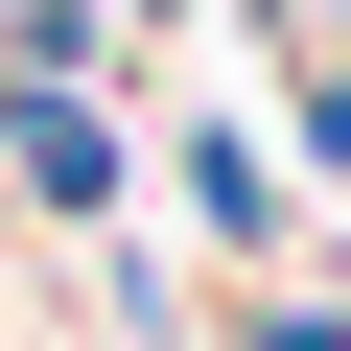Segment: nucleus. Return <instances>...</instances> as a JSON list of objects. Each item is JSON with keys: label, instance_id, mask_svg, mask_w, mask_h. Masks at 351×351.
I'll return each mask as SVG.
<instances>
[{"label": "nucleus", "instance_id": "nucleus-1", "mask_svg": "<svg viewBox=\"0 0 351 351\" xmlns=\"http://www.w3.org/2000/svg\"><path fill=\"white\" fill-rule=\"evenodd\" d=\"M0 188H24V211H71V234H117V188H141V164H117L94 71H0Z\"/></svg>", "mask_w": 351, "mask_h": 351}, {"label": "nucleus", "instance_id": "nucleus-2", "mask_svg": "<svg viewBox=\"0 0 351 351\" xmlns=\"http://www.w3.org/2000/svg\"><path fill=\"white\" fill-rule=\"evenodd\" d=\"M188 211H211V234H234V258H281V164H258V141H234V117H211V141H188Z\"/></svg>", "mask_w": 351, "mask_h": 351}, {"label": "nucleus", "instance_id": "nucleus-3", "mask_svg": "<svg viewBox=\"0 0 351 351\" xmlns=\"http://www.w3.org/2000/svg\"><path fill=\"white\" fill-rule=\"evenodd\" d=\"M234 351H351V304H234Z\"/></svg>", "mask_w": 351, "mask_h": 351}]
</instances>
